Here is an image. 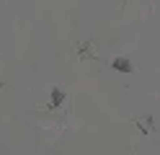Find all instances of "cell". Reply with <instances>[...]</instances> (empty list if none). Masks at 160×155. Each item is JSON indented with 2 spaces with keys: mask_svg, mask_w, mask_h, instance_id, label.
<instances>
[{
  "mask_svg": "<svg viewBox=\"0 0 160 155\" xmlns=\"http://www.w3.org/2000/svg\"><path fill=\"white\" fill-rule=\"evenodd\" d=\"M62 98H65V93L59 90V88H54V90H52V106H59V103H62Z\"/></svg>",
  "mask_w": 160,
  "mask_h": 155,
  "instance_id": "7a4b0ae2",
  "label": "cell"
},
{
  "mask_svg": "<svg viewBox=\"0 0 160 155\" xmlns=\"http://www.w3.org/2000/svg\"><path fill=\"white\" fill-rule=\"evenodd\" d=\"M114 70H122V72H132V62L129 59H114Z\"/></svg>",
  "mask_w": 160,
  "mask_h": 155,
  "instance_id": "6da1fadb",
  "label": "cell"
}]
</instances>
